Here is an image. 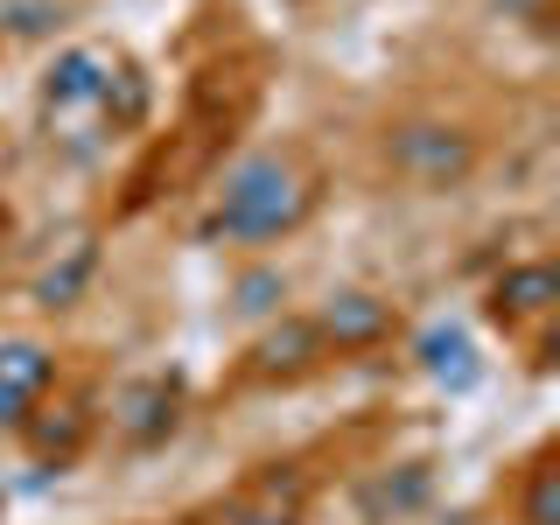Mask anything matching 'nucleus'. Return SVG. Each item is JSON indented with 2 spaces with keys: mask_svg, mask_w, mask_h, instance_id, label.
<instances>
[{
  "mask_svg": "<svg viewBox=\"0 0 560 525\" xmlns=\"http://www.w3.org/2000/svg\"><path fill=\"white\" fill-rule=\"evenodd\" d=\"M308 218V183L294 162L280 154H245V162L224 175L218 203L203 218V238H224V245H267L280 232Z\"/></svg>",
  "mask_w": 560,
  "mask_h": 525,
  "instance_id": "nucleus-1",
  "label": "nucleus"
},
{
  "mask_svg": "<svg viewBox=\"0 0 560 525\" xmlns=\"http://www.w3.org/2000/svg\"><path fill=\"white\" fill-rule=\"evenodd\" d=\"M49 113H113V57L105 49H70L43 84Z\"/></svg>",
  "mask_w": 560,
  "mask_h": 525,
  "instance_id": "nucleus-2",
  "label": "nucleus"
},
{
  "mask_svg": "<svg viewBox=\"0 0 560 525\" xmlns=\"http://www.w3.org/2000/svg\"><path fill=\"white\" fill-rule=\"evenodd\" d=\"M469 162H477V148L455 127H399L393 133V168L420 175V183H448V175H463Z\"/></svg>",
  "mask_w": 560,
  "mask_h": 525,
  "instance_id": "nucleus-3",
  "label": "nucleus"
},
{
  "mask_svg": "<svg viewBox=\"0 0 560 525\" xmlns=\"http://www.w3.org/2000/svg\"><path fill=\"white\" fill-rule=\"evenodd\" d=\"M49 385V350L43 343H0V428H14Z\"/></svg>",
  "mask_w": 560,
  "mask_h": 525,
  "instance_id": "nucleus-4",
  "label": "nucleus"
},
{
  "mask_svg": "<svg viewBox=\"0 0 560 525\" xmlns=\"http://www.w3.org/2000/svg\"><path fill=\"white\" fill-rule=\"evenodd\" d=\"M553 294H560L553 267H518V273L498 280V315H547Z\"/></svg>",
  "mask_w": 560,
  "mask_h": 525,
  "instance_id": "nucleus-5",
  "label": "nucleus"
},
{
  "mask_svg": "<svg viewBox=\"0 0 560 525\" xmlns=\"http://www.w3.org/2000/svg\"><path fill=\"white\" fill-rule=\"evenodd\" d=\"M294 518H302V512H294V483L288 477H259L232 504V525H294Z\"/></svg>",
  "mask_w": 560,
  "mask_h": 525,
  "instance_id": "nucleus-6",
  "label": "nucleus"
},
{
  "mask_svg": "<svg viewBox=\"0 0 560 525\" xmlns=\"http://www.w3.org/2000/svg\"><path fill=\"white\" fill-rule=\"evenodd\" d=\"M378 329H385V302H372V294H343L323 315V337H337V343H372Z\"/></svg>",
  "mask_w": 560,
  "mask_h": 525,
  "instance_id": "nucleus-7",
  "label": "nucleus"
},
{
  "mask_svg": "<svg viewBox=\"0 0 560 525\" xmlns=\"http://www.w3.org/2000/svg\"><path fill=\"white\" fill-rule=\"evenodd\" d=\"M525 525H560V477H553V463H539L533 483H525Z\"/></svg>",
  "mask_w": 560,
  "mask_h": 525,
  "instance_id": "nucleus-8",
  "label": "nucleus"
},
{
  "mask_svg": "<svg viewBox=\"0 0 560 525\" xmlns=\"http://www.w3.org/2000/svg\"><path fill=\"white\" fill-rule=\"evenodd\" d=\"M420 350H428V372H455V378H469V343L463 337H455V329H434V337L428 343H420Z\"/></svg>",
  "mask_w": 560,
  "mask_h": 525,
  "instance_id": "nucleus-9",
  "label": "nucleus"
}]
</instances>
